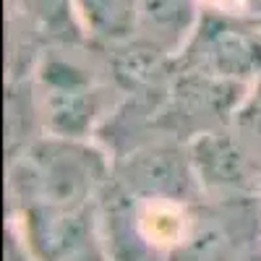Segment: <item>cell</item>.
Segmentation results:
<instances>
[{
  "label": "cell",
  "instance_id": "1",
  "mask_svg": "<svg viewBox=\"0 0 261 261\" xmlns=\"http://www.w3.org/2000/svg\"><path fill=\"white\" fill-rule=\"evenodd\" d=\"M105 180V162L76 139L55 136L32 146L11 172V191L18 209L89 206Z\"/></svg>",
  "mask_w": 261,
  "mask_h": 261
},
{
  "label": "cell",
  "instance_id": "2",
  "mask_svg": "<svg viewBox=\"0 0 261 261\" xmlns=\"http://www.w3.org/2000/svg\"><path fill=\"white\" fill-rule=\"evenodd\" d=\"M183 63L193 73L238 84L261 79V27L212 8L188 39Z\"/></svg>",
  "mask_w": 261,
  "mask_h": 261
},
{
  "label": "cell",
  "instance_id": "3",
  "mask_svg": "<svg viewBox=\"0 0 261 261\" xmlns=\"http://www.w3.org/2000/svg\"><path fill=\"white\" fill-rule=\"evenodd\" d=\"M24 241L37 261H102L89 206L18 209Z\"/></svg>",
  "mask_w": 261,
  "mask_h": 261
},
{
  "label": "cell",
  "instance_id": "4",
  "mask_svg": "<svg viewBox=\"0 0 261 261\" xmlns=\"http://www.w3.org/2000/svg\"><path fill=\"white\" fill-rule=\"evenodd\" d=\"M42 81V113L50 130L65 139L84 136L94 118V94L89 81L81 76V71L65 63H50Z\"/></svg>",
  "mask_w": 261,
  "mask_h": 261
},
{
  "label": "cell",
  "instance_id": "5",
  "mask_svg": "<svg viewBox=\"0 0 261 261\" xmlns=\"http://www.w3.org/2000/svg\"><path fill=\"white\" fill-rule=\"evenodd\" d=\"M199 21V0H141L136 34L165 53H178L188 45Z\"/></svg>",
  "mask_w": 261,
  "mask_h": 261
},
{
  "label": "cell",
  "instance_id": "6",
  "mask_svg": "<svg viewBox=\"0 0 261 261\" xmlns=\"http://www.w3.org/2000/svg\"><path fill=\"white\" fill-rule=\"evenodd\" d=\"M141 0H73L79 27L97 42L118 45L136 34Z\"/></svg>",
  "mask_w": 261,
  "mask_h": 261
},
{
  "label": "cell",
  "instance_id": "7",
  "mask_svg": "<svg viewBox=\"0 0 261 261\" xmlns=\"http://www.w3.org/2000/svg\"><path fill=\"white\" fill-rule=\"evenodd\" d=\"M136 227L149 246L170 251L188 238L191 214L180 199H144L136 214Z\"/></svg>",
  "mask_w": 261,
  "mask_h": 261
},
{
  "label": "cell",
  "instance_id": "8",
  "mask_svg": "<svg viewBox=\"0 0 261 261\" xmlns=\"http://www.w3.org/2000/svg\"><path fill=\"white\" fill-rule=\"evenodd\" d=\"M188 175L191 170L175 154L170 157L167 151H154L130 165L128 186H134L144 199H180Z\"/></svg>",
  "mask_w": 261,
  "mask_h": 261
},
{
  "label": "cell",
  "instance_id": "9",
  "mask_svg": "<svg viewBox=\"0 0 261 261\" xmlns=\"http://www.w3.org/2000/svg\"><path fill=\"white\" fill-rule=\"evenodd\" d=\"M167 55L170 53L157 47L154 42L134 34L130 39L115 45V55H113L115 79L125 86V89H141V86H149L165 73Z\"/></svg>",
  "mask_w": 261,
  "mask_h": 261
},
{
  "label": "cell",
  "instance_id": "10",
  "mask_svg": "<svg viewBox=\"0 0 261 261\" xmlns=\"http://www.w3.org/2000/svg\"><path fill=\"white\" fill-rule=\"evenodd\" d=\"M193 154V170H199V175L209 183L217 186H235L246 178V167L248 160L235 141L220 136V134H209L204 136Z\"/></svg>",
  "mask_w": 261,
  "mask_h": 261
},
{
  "label": "cell",
  "instance_id": "11",
  "mask_svg": "<svg viewBox=\"0 0 261 261\" xmlns=\"http://www.w3.org/2000/svg\"><path fill=\"white\" fill-rule=\"evenodd\" d=\"M21 3L34 18H39L45 27H53V29L71 27L73 21H79L73 0H21Z\"/></svg>",
  "mask_w": 261,
  "mask_h": 261
},
{
  "label": "cell",
  "instance_id": "12",
  "mask_svg": "<svg viewBox=\"0 0 261 261\" xmlns=\"http://www.w3.org/2000/svg\"><path fill=\"white\" fill-rule=\"evenodd\" d=\"M235 123L241 130H246L248 136L261 141V79L256 84V89L235 110Z\"/></svg>",
  "mask_w": 261,
  "mask_h": 261
},
{
  "label": "cell",
  "instance_id": "13",
  "mask_svg": "<svg viewBox=\"0 0 261 261\" xmlns=\"http://www.w3.org/2000/svg\"><path fill=\"white\" fill-rule=\"evenodd\" d=\"M214 11H222L227 16L251 21L261 27V0H209Z\"/></svg>",
  "mask_w": 261,
  "mask_h": 261
}]
</instances>
